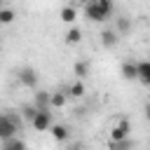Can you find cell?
I'll list each match as a JSON object with an SVG mask.
<instances>
[{
  "mask_svg": "<svg viewBox=\"0 0 150 150\" xmlns=\"http://www.w3.org/2000/svg\"><path fill=\"white\" fill-rule=\"evenodd\" d=\"M117 40H120V35L115 33V28H103V30H101V45H103V47L112 49V47L117 45Z\"/></svg>",
  "mask_w": 150,
  "mask_h": 150,
  "instance_id": "obj_8",
  "label": "cell"
},
{
  "mask_svg": "<svg viewBox=\"0 0 150 150\" xmlns=\"http://www.w3.org/2000/svg\"><path fill=\"white\" fill-rule=\"evenodd\" d=\"M134 148H136V143L131 136L124 141H108V150H134Z\"/></svg>",
  "mask_w": 150,
  "mask_h": 150,
  "instance_id": "obj_13",
  "label": "cell"
},
{
  "mask_svg": "<svg viewBox=\"0 0 150 150\" xmlns=\"http://www.w3.org/2000/svg\"><path fill=\"white\" fill-rule=\"evenodd\" d=\"M112 9H115V7H112L110 0H94V2H87V5H84V16H87L89 21L103 23V21L110 19Z\"/></svg>",
  "mask_w": 150,
  "mask_h": 150,
  "instance_id": "obj_2",
  "label": "cell"
},
{
  "mask_svg": "<svg viewBox=\"0 0 150 150\" xmlns=\"http://www.w3.org/2000/svg\"><path fill=\"white\" fill-rule=\"evenodd\" d=\"M73 75H75V80H84L87 75H89V61H75L73 63Z\"/></svg>",
  "mask_w": 150,
  "mask_h": 150,
  "instance_id": "obj_12",
  "label": "cell"
},
{
  "mask_svg": "<svg viewBox=\"0 0 150 150\" xmlns=\"http://www.w3.org/2000/svg\"><path fill=\"white\" fill-rule=\"evenodd\" d=\"M66 101H68V94H66V89H63V91H52L49 108H63V105H66Z\"/></svg>",
  "mask_w": 150,
  "mask_h": 150,
  "instance_id": "obj_16",
  "label": "cell"
},
{
  "mask_svg": "<svg viewBox=\"0 0 150 150\" xmlns=\"http://www.w3.org/2000/svg\"><path fill=\"white\" fill-rule=\"evenodd\" d=\"M143 115H145V120L150 122V101H148V103L143 105Z\"/></svg>",
  "mask_w": 150,
  "mask_h": 150,
  "instance_id": "obj_22",
  "label": "cell"
},
{
  "mask_svg": "<svg viewBox=\"0 0 150 150\" xmlns=\"http://www.w3.org/2000/svg\"><path fill=\"white\" fill-rule=\"evenodd\" d=\"M12 21H14V9L2 7L0 9V23H12Z\"/></svg>",
  "mask_w": 150,
  "mask_h": 150,
  "instance_id": "obj_20",
  "label": "cell"
},
{
  "mask_svg": "<svg viewBox=\"0 0 150 150\" xmlns=\"http://www.w3.org/2000/svg\"><path fill=\"white\" fill-rule=\"evenodd\" d=\"M66 94H68V96H73V98H82V96L87 94V87H84V82H82V80H75V82H70V87L66 89Z\"/></svg>",
  "mask_w": 150,
  "mask_h": 150,
  "instance_id": "obj_11",
  "label": "cell"
},
{
  "mask_svg": "<svg viewBox=\"0 0 150 150\" xmlns=\"http://www.w3.org/2000/svg\"><path fill=\"white\" fill-rule=\"evenodd\" d=\"M120 75L124 80H138V61H124L120 66Z\"/></svg>",
  "mask_w": 150,
  "mask_h": 150,
  "instance_id": "obj_6",
  "label": "cell"
},
{
  "mask_svg": "<svg viewBox=\"0 0 150 150\" xmlns=\"http://www.w3.org/2000/svg\"><path fill=\"white\" fill-rule=\"evenodd\" d=\"M30 124H33V129H35V131H47V129H52V127H54V117H52V112H49V110H40Z\"/></svg>",
  "mask_w": 150,
  "mask_h": 150,
  "instance_id": "obj_4",
  "label": "cell"
},
{
  "mask_svg": "<svg viewBox=\"0 0 150 150\" xmlns=\"http://www.w3.org/2000/svg\"><path fill=\"white\" fill-rule=\"evenodd\" d=\"M129 131H131V122L127 117H122L112 129H110V141H124L129 138Z\"/></svg>",
  "mask_w": 150,
  "mask_h": 150,
  "instance_id": "obj_5",
  "label": "cell"
},
{
  "mask_svg": "<svg viewBox=\"0 0 150 150\" xmlns=\"http://www.w3.org/2000/svg\"><path fill=\"white\" fill-rule=\"evenodd\" d=\"M131 30V19L129 16H117L115 19V33L117 35H127Z\"/></svg>",
  "mask_w": 150,
  "mask_h": 150,
  "instance_id": "obj_14",
  "label": "cell"
},
{
  "mask_svg": "<svg viewBox=\"0 0 150 150\" xmlns=\"http://www.w3.org/2000/svg\"><path fill=\"white\" fill-rule=\"evenodd\" d=\"M138 82H143L145 87H150V59L138 61Z\"/></svg>",
  "mask_w": 150,
  "mask_h": 150,
  "instance_id": "obj_10",
  "label": "cell"
},
{
  "mask_svg": "<svg viewBox=\"0 0 150 150\" xmlns=\"http://www.w3.org/2000/svg\"><path fill=\"white\" fill-rule=\"evenodd\" d=\"M2 150H26V143L16 136V138H12V141H5V143H2Z\"/></svg>",
  "mask_w": 150,
  "mask_h": 150,
  "instance_id": "obj_19",
  "label": "cell"
},
{
  "mask_svg": "<svg viewBox=\"0 0 150 150\" xmlns=\"http://www.w3.org/2000/svg\"><path fill=\"white\" fill-rule=\"evenodd\" d=\"M80 40H82V28L80 26H70L68 33H66V42L68 45H77Z\"/></svg>",
  "mask_w": 150,
  "mask_h": 150,
  "instance_id": "obj_17",
  "label": "cell"
},
{
  "mask_svg": "<svg viewBox=\"0 0 150 150\" xmlns=\"http://www.w3.org/2000/svg\"><path fill=\"white\" fill-rule=\"evenodd\" d=\"M19 112H21V117H23V120H28V122H33V120H35V115H38L40 110H38V108H35L33 103H23Z\"/></svg>",
  "mask_w": 150,
  "mask_h": 150,
  "instance_id": "obj_18",
  "label": "cell"
},
{
  "mask_svg": "<svg viewBox=\"0 0 150 150\" xmlns=\"http://www.w3.org/2000/svg\"><path fill=\"white\" fill-rule=\"evenodd\" d=\"M16 77H19V84H23V87H28V89H35V87H38V80H40L38 70H35V68H30V66L19 68Z\"/></svg>",
  "mask_w": 150,
  "mask_h": 150,
  "instance_id": "obj_3",
  "label": "cell"
},
{
  "mask_svg": "<svg viewBox=\"0 0 150 150\" xmlns=\"http://www.w3.org/2000/svg\"><path fill=\"white\" fill-rule=\"evenodd\" d=\"M49 101H52V91H45V89H38V94L33 96V105L38 110H49Z\"/></svg>",
  "mask_w": 150,
  "mask_h": 150,
  "instance_id": "obj_7",
  "label": "cell"
},
{
  "mask_svg": "<svg viewBox=\"0 0 150 150\" xmlns=\"http://www.w3.org/2000/svg\"><path fill=\"white\" fill-rule=\"evenodd\" d=\"M23 124V117L19 112H0V141H12L19 136Z\"/></svg>",
  "mask_w": 150,
  "mask_h": 150,
  "instance_id": "obj_1",
  "label": "cell"
},
{
  "mask_svg": "<svg viewBox=\"0 0 150 150\" xmlns=\"http://www.w3.org/2000/svg\"><path fill=\"white\" fill-rule=\"evenodd\" d=\"M75 19H77V9H75V5H63V7H61V21H66V23H75Z\"/></svg>",
  "mask_w": 150,
  "mask_h": 150,
  "instance_id": "obj_15",
  "label": "cell"
},
{
  "mask_svg": "<svg viewBox=\"0 0 150 150\" xmlns=\"http://www.w3.org/2000/svg\"><path fill=\"white\" fill-rule=\"evenodd\" d=\"M49 131H52V138H54L56 143H66V141L70 138V129H68L66 124H54Z\"/></svg>",
  "mask_w": 150,
  "mask_h": 150,
  "instance_id": "obj_9",
  "label": "cell"
},
{
  "mask_svg": "<svg viewBox=\"0 0 150 150\" xmlns=\"http://www.w3.org/2000/svg\"><path fill=\"white\" fill-rule=\"evenodd\" d=\"M68 150H84V145H82L80 141H75V143H70V145H68Z\"/></svg>",
  "mask_w": 150,
  "mask_h": 150,
  "instance_id": "obj_21",
  "label": "cell"
}]
</instances>
